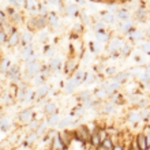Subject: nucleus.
<instances>
[{
	"label": "nucleus",
	"instance_id": "nucleus-9",
	"mask_svg": "<svg viewBox=\"0 0 150 150\" xmlns=\"http://www.w3.org/2000/svg\"><path fill=\"white\" fill-rule=\"evenodd\" d=\"M19 42H21L19 34H18L16 32L11 33V34H10V37H8V44H10V47H15V45H18Z\"/></svg>",
	"mask_w": 150,
	"mask_h": 150
},
{
	"label": "nucleus",
	"instance_id": "nucleus-43",
	"mask_svg": "<svg viewBox=\"0 0 150 150\" xmlns=\"http://www.w3.org/2000/svg\"><path fill=\"white\" fill-rule=\"evenodd\" d=\"M130 150H131V149H130Z\"/></svg>",
	"mask_w": 150,
	"mask_h": 150
},
{
	"label": "nucleus",
	"instance_id": "nucleus-21",
	"mask_svg": "<svg viewBox=\"0 0 150 150\" xmlns=\"http://www.w3.org/2000/svg\"><path fill=\"white\" fill-rule=\"evenodd\" d=\"M98 134H100V138H101L103 142L109 137V132H108L107 128H98Z\"/></svg>",
	"mask_w": 150,
	"mask_h": 150
},
{
	"label": "nucleus",
	"instance_id": "nucleus-37",
	"mask_svg": "<svg viewBox=\"0 0 150 150\" xmlns=\"http://www.w3.org/2000/svg\"><path fill=\"white\" fill-rule=\"evenodd\" d=\"M142 49L145 52H149L150 51V44H143V45H142Z\"/></svg>",
	"mask_w": 150,
	"mask_h": 150
},
{
	"label": "nucleus",
	"instance_id": "nucleus-8",
	"mask_svg": "<svg viewBox=\"0 0 150 150\" xmlns=\"http://www.w3.org/2000/svg\"><path fill=\"white\" fill-rule=\"evenodd\" d=\"M135 138H137V141H138L141 149H142V150H149V146H147V142H146V135L143 134V132L138 134Z\"/></svg>",
	"mask_w": 150,
	"mask_h": 150
},
{
	"label": "nucleus",
	"instance_id": "nucleus-15",
	"mask_svg": "<svg viewBox=\"0 0 150 150\" xmlns=\"http://www.w3.org/2000/svg\"><path fill=\"white\" fill-rule=\"evenodd\" d=\"M36 23H37V29H42L49 23V21L45 16H40V18H36Z\"/></svg>",
	"mask_w": 150,
	"mask_h": 150
},
{
	"label": "nucleus",
	"instance_id": "nucleus-13",
	"mask_svg": "<svg viewBox=\"0 0 150 150\" xmlns=\"http://www.w3.org/2000/svg\"><path fill=\"white\" fill-rule=\"evenodd\" d=\"M59 123H60V116L57 113H53L49 116V120H48V124L52 127H55V126H59Z\"/></svg>",
	"mask_w": 150,
	"mask_h": 150
},
{
	"label": "nucleus",
	"instance_id": "nucleus-24",
	"mask_svg": "<svg viewBox=\"0 0 150 150\" xmlns=\"http://www.w3.org/2000/svg\"><path fill=\"white\" fill-rule=\"evenodd\" d=\"M60 64H62L60 59H52L51 60V70H57V68L60 67Z\"/></svg>",
	"mask_w": 150,
	"mask_h": 150
},
{
	"label": "nucleus",
	"instance_id": "nucleus-28",
	"mask_svg": "<svg viewBox=\"0 0 150 150\" xmlns=\"http://www.w3.org/2000/svg\"><path fill=\"white\" fill-rule=\"evenodd\" d=\"M10 67H11V66H10V63H8V60H7V59H3V64H1V71H3V72H7Z\"/></svg>",
	"mask_w": 150,
	"mask_h": 150
},
{
	"label": "nucleus",
	"instance_id": "nucleus-16",
	"mask_svg": "<svg viewBox=\"0 0 150 150\" xmlns=\"http://www.w3.org/2000/svg\"><path fill=\"white\" fill-rule=\"evenodd\" d=\"M76 68V60H70L67 64H66V72L67 74H71V72H74V70Z\"/></svg>",
	"mask_w": 150,
	"mask_h": 150
},
{
	"label": "nucleus",
	"instance_id": "nucleus-7",
	"mask_svg": "<svg viewBox=\"0 0 150 150\" xmlns=\"http://www.w3.org/2000/svg\"><path fill=\"white\" fill-rule=\"evenodd\" d=\"M90 145L93 147H97L101 146L103 145V141H101V138H100V134H98V131H96L94 134H91V139H90Z\"/></svg>",
	"mask_w": 150,
	"mask_h": 150
},
{
	"label": "nucleus",
	"instance_id": "nucleus-25",
	"mask_svg": "<svg viewBox=\"0 0 150 150\" xmlns=\"http://www.w3.org/2000/svg\"><path fill=\"white\" fill-rule=\"evenodd\" d=\"M130 149H131V150H142V149H141V146H139L138 141H137V138H134V139H132V141L130 142Z\"/></svg>",
	"mask_w": 150,
	"mask_h": 150
},
{
	"label": "nucleus",
	"instance_id": "nucleus-14",
	"mask_svg": "<svg viewBox=\"0 0 150 150\" xmlns=\"http://www.w3.org/2000/svg\"><path fill=\"white\" fill-rule=\"evenodd\" d=\"M48 90H49V87H48L47 85H41V86H40V89H38V91L36 93L37 98H44V97L48 94Z\"/></svg>",
	"mask_w": 150,
	"mask_h": 150
},
{
	"label": "nucleus",
	"instance_id": "nucleus-23",
	"mask_svg": "<svg viewBox=\"0 0 150 150\" xmlns=\"http://www.w3.org/2000/svg\"><path fill=\"white\" fill-rule=\"evenodd\" d=\"M103 145L105 147H108V149L109 150H113V147H115V143L112 142V139H111V137H108L107 139H105V141H104L103 142Z\"/></svg>",
	"mask_w": 150,
	"mask_h": 150
},
{
	"label": "nucleus",
	"instance_id": "nucleus-18",
	"mask_svg": "<svg viewBox=\"0 0 150 150\" xmlns=\"http://www.w3.org/2000/svg\"><path fill=\"white\" fill-rule=\"evenodd\" d=\"M44 111H45V113L47 115L51 116V115H53L56 112V105L53 103H48L47 105H45V109H44Z\"/></svg>",
	"mask_w": 150,
	"mask_h": 150
},
{
	"label": "nucleus",
	"instance_id": "nucleus-34",
	"mask_svg": "<svg viewBox=\"0 0 150 150\" xmlns=\"http://www.w3.org/2000/svg\"><path fill=\"white\" fill-rule=\"evenodd\" d=\"M97 38H100L101 41H105V40H108V36L104 34V32H98L97 33Z\"/></svg>",
	"mask_w": 150,
	"mask_h": 150
},
{
	"label": "nucleus",
	"instance_id": "nucleus-26",
	"mask_svg": "<svg viewBox=\"0 0 150 150\" xmlns=\"http://www.w3.org/2000/svg\"><path fill=\"white\" fill-rule=\"evenodd\" d=\"M115 109H113V105L112 104H105L104 105V109H103V112L104 113H112Z\"/></svg>",
	"mask_w": 150,
	"mask_h": 150
},
{
	"label": "nucleus",
	"instance_id": "nucleus-20",
	"mask_svg": "<svg viewBox=\"0 0 150 150\" xmlns=\"http://www.w3.org/2000/svg\"><path fill=\"white\" fill-rule=\"evenodd\" d=\"M72 124V119H63V120H60L59 123V128H64V127H68Z\"/></svg>",
	"mask_w": 150,
	"mask_h": 150
},
{
	"label": "nucleus",
	"instance_id": "nucleus-19",
	"mask_svg": "<svg viewBox=\"0 0 150 150\" xmlns=\"http://www.w3.org/2000/svg\"><path fill=\"white\" fill-rule=\"evenodd\" d=\"M113 79H115V82L122 83V82H124L126 79H128V74H127V72H120V74H117Z\"/></svg>",
	"mask_w": 150,
	"mask_h": 150
},
{
	"label": "nucleus",
	"instance_id": "nucleus-32",
	"mask_svg": "<svg viewBox=\"0 0 150 150\" xmlns=\"http://www.w3.org/2000/svg\"><path fill=\"white\" fill-rule=\"evenodd\" d=\"M142 37V34L139 32H131L130 33V38L131 40H138V38H141Z\"/></svg>",
	"mask_w": 150,
	"mask_h": 150
},
{
	"label": "nucleus",
	"instance_id": "nucleus-39",
	"mask_svg": "<svg viewBox=\"0 0 150 150\" xmlns=\"http://www.w3.org/2000/svg\"><path fill=\"white\" fill-rule=\"evenodd\" d=\"M97 150H109V149H108V147H105L104 145H101V146L97 147Z\"/></svg>",
	"mask_w": 150,
	"mask_h": 150
},
{
	"label": "nucleus",
	"instance_id": "nucleus-22",
	"mask_svg": "<svg viewBox=\"0 0 150 150\" xmlns=\"http://www.w3.org/2000/svg\"><path fill=\"white\" fill-rule=\"evenodd\" d=\"M85 78H86V75H85V72L83 71H81V70H78V71L75 72V75H74V79H76L78 82H82Z\"/></svg>",
	"mask_w": 150,
	"mask_h": 150
},
{
	"label": "nucleus",
	"instance_id": "nucleus-17",
	"mask_svg": "<svg viewBox=\"0 0 150 150\" xmlns=\"http://www.w3.org/2000/svg\"><path fill=\"white\" fill-rule=\"evenodd\" d=\"M78 81H76V79H70V82L67 83V85H66V91H68V93H71V91H74V89H75V86H76V85H78Z\"/></svg>",
	"mask_w": 150,
	"mask_h": 150
},
{
	"label": "nucleus",
	"instance_id": "nucleus-5",
	"mask_svg": "<svg viewBox=\"0 0 150 150\" xmlns=\"http://www.w3.org/2000/svg\"><path fill=\"white\" fill-rule=\"evenodd\" d=\"M123 48V44H122V40H119V38H113L109 42V47H108V51L111 52V53H115V52H117L120 51Z\"/></svg>",
	"mask_w": 150,
	"mask_h": 150
},
{
	"label": "nucleus",
	"instance_id": "nucleus-31",
	"mask_svg": "<svg viewBox=\"0 0 150 150\" xmlns=\"http://www.w3.org/2000/svg\"><path fill=\"white\" fill-rule=\"evenodd\" d=\"M141 115H142V119H145V120H146V119L150 116V109H149V108H143L142 112H141Z\"/></svg>",
	"mask_w": 150,
	"mask_h": 150
},
{
	"label": "nucleus",
	"instance_id": "nucleus-3",
	"mask_svg": "<svg viewBox=\"0 0 150 150\" xmlns=\"http://www.w3.org/2000/svg\"><path fill=\"white\" fill-rule=\"evenodd\" d=\"M67 147L63 145L62 139H60L59 134H56L53 138H52V143H51V150H66Z\"/></svg>",
	"mask_w": 150,
	"mask_h": 150
},
{
	"label": "nucleus",
	"instance_id": "nucleus-4",
	"mask_svg": "<svg viewBox=\"0 0 150 150\" xmlns=\"http://www.w3.org/2000/svg\"><path fill=\"white\" fill-rule=\"evenodd\" d=\"M59 137H60L62 142H63V145H64L66 147H68L70 145H71L72 137H71V134H70L67 130H62V131H60V132H59Z\"/></svg>",
	"mask_w": 150,
	"mask_h": 150
},
{
	"label": "nucleus",
	"instance_id": "nucleus-38",
	"mask_svg": "<svg viewBox=\"0 0 150 150\" xmlns=\"http://www.w3.org/2000/svg\"><path fill=\"white\" fill-rule=\"evenodd\" d=\"M56 16H51V18H49V23L51 25H56Z\"/></svg>",
	"mask_w": 150,
	"mask_h": 150
},
{
	"label": "nucleus",
	"instance_id": "nucleus-1",
	"mask_svg": "<svg viewBox=\"0 0 150 150\" xmlns=\"http://www.w3.org/2000/svg\"><path fill=\"white\" fill-rule=\"evenodd\" d=\"M75 137L81 141V142H85V143H90V139H91V132L89 131L87 126H81L75 130Z\"/></svg>",
	"mask_w": 150,
	"mask_h": 150
},
{
	"label": "nucleus",
	"instance_id": "nucleus-36",
	"mask_svg": "<svg viewBox=\"0 0 150 150\" xmlns=\"http://www.w3.org/2000/svg\"><path fill=\"white\" fill-rule=\"evenodd\" d=\"M85 81H87V82L94 81V75H93V74H86V78H85Z\"/></svg>",
	"mask_w": 150,
	"mask_h": 150
},
{
	"label": "nucleus",
	"instance_id": "nucleus-42",
	"mask_svg": "<svg viewBox=\"0 0 150 150\" xmlns=\"http://www.w3.org/2000/svg\"><path fill=\"white\" fill-rule=\"evenodd\" d=\"M146 120H147V123H149V124H150V116H149V117L146 119Z\"/></svg>",
	"mask_w": 150,
	"mask_h": 150
},
{
	"label": "nucleus",
	"instance_id": "nucleus-35",
	"mask_svg": "<svg viewBox=\"0 0 150 150\" xmlns=\"http://www.w3.org/2000/svg\"><path fill=\"white\" fill-rule=\"evenodd\" d=\"M7 128H8V123H7V120H6V119H3V120H1V130L7 131Z\"/></svg>",
	"mask_w": 150,
	"mask_h": 150
},
{
	"label": "nucleus",
	"instance_id": "nucleus-30",
	"mask_svg": "<svg viewBox=\"0 0 150 150\" xmlns=\"http://www.w3.org/2000/svg\"><path fill=\"white\" fill-rule=\"evenodd\" d=\"M130 51H131V48L128 47V45H123V48L120 49V53H122L123 56H127L130 53Z\"/></svg>",
	"mask_w": 150,
	"mask_h": 150
},
{
	"label": "nucleus",
	"instance_id": "nucleus-33",
	"mask_svg": "<svg viewBox=\"0 0 150 150\" xmlns=\"http://www.w3.org/2000/svg\"><path fill=\"white\" fill-rule=\"evenodd\" d=\"M42 131H44V132L47 131V124H40L38 130H37L36 132H37V134H38V135H41V134H42Z\"/></svg>",
	"mask_w": 150,
	"mask_h": 150
},
{
	"label": "nucleus",
	"instance_id": "nucleus-29",
	"mask_svg": "<svg viewBox=\"0 0 150 150\" xmlns=\"http://www.w3.org/2000/svg\"><path fill=\"white\" fill-rule=\"evenodd\" d=\"M34 96H36V93H33V91H28V94H26V97H25L23 103H28V101L34 100Z\"/></svg>",
	"mask_w": 150,
	"mask_h": 150
},
{
	"label": "nucleus",
	"instance_id": "nucleus-12",
	"mask_svg": "<svg viewBox=\"0 0 150 150\" xmlns=\"http://www.w3.org/2000/svg\"><path fill=\"white\" fill-rule=\"evenodd\" d=\"M141 119H142V115L139 113V112H137V111H132L130 115H128V120H130L131 123H134V124L135 123H138Z\"/></svg>",
	"mask_w": 150,
	"mask_h": 150
},
{
	"label": "nucleus",
	"instance_id": "nucleus-41",
	"mask_svg": "<svg viewBox=\"0 0 150 150\" xmlns=\"http://www.w3.org/2000/svg\"><path fill=\"white\" fill-rule=\"evenodd\" d=\"M108 74H115V68H109V70H108Z\"/></svg>",
	"mask_w": 150,
	"mask_h": 150
},
{
	"label": "nucleus",
	"instance_id": "nucleus-27",
	"mask_svg": "<svg viewBox=\"0 0 150 150\" xmlns=\"http://www.w3.org/2000/svg\"><path fill=\"white\" fill-rule=\"evenodd\" d=\"M38 137H40V135L37 134L36 131H34L33 134H30V135H29V137H28V139H26V142H28V143H32V142H34V139H37V138H38Z\"/></svg>",
	"mask_w": 150,
	"mask_h": 150
},
{
	"label": "nucleus",
	"instance_id": "nucleus-10",
	"mask_svg": "<svg viewBox=\"0 0 150 150\" xmlns=\"http://www.w3.org/2000/svg\"><path fill=\"white\" fill-rule=\"evenodd\" d=\"M26 94H28V87H26V85H19V86H18L16 97H18L21 101H23L25 97H26Z\"/></svg>",
	"mask_w": 150,
	"mask_h": 150
},
{
	"label": "nucleus",
	"instance_id": "nucleus-6",
	"mask_svg": "<svg viewBox=\"0 0 150 150\" xmlns=\"http://www.w3.org/2000/svg\"><path fill=\"white\" fill-rule=\"evenodd\" d=\"M40 70H41V66H40L37 62H32V63H28V72L30 75H38Z\"/></svg>",
	"mask_w": 150,
	"mask_h": 150
},
{
	"label": "nucleus",
	"instance_id": "nucleus-11",
	"mask_svg": "<svg viewBox=\"0 0 150 150\" xmlns=\"http://www.w3.org/2000/svg\"><path fill=\"white\" fill-rule=\"evenodd\" d=\"M32 40H33V36H32V33L30 32H26L25 34H22V37H21V42H22V45H29V44L32 42Z\"/></svg>",
	"mask_w": 150,
	"mask_h": 150
},
{
	"label": "nucleus",
	"instance_id": "nucleus-2",
	"mask_svg": "<svg viewBox=\"0 0 150 150\" xmlns=\"http://www.w3.org/2000/svg\"><path fill=\"white\" fill-rule=\"evenodd\" d=\"M33 116H34L33 109H30V108L23 109V111L19 113V122L22 123V124H30V123L33 122Z\"/></svg>",
	"mask_w": 150,
	"mask_h": 150
},
{
	"label": "nucleus",
	"instance_id": "nucleus-40",
	"mask_svg": "<svg viewBox=\"0 0 150 150\" xmlns=\"http://www.w3.org/2000/svg\"><path fill=\"white\" fill-rule=\"evenodd\" d=\"M40 38H41V40H47V33H41Z\"/></svg>",
	"mask_w": 150,
	"mask_h": 150
}]
</instances>
